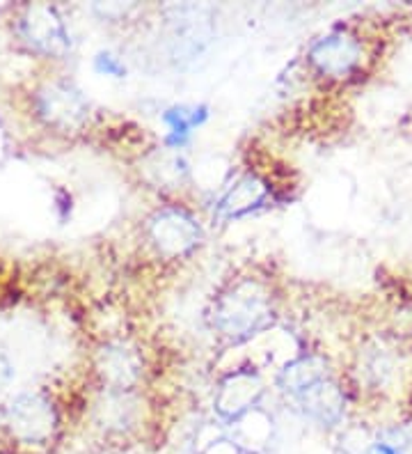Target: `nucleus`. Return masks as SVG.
Listing matches in <instances>:
<instances>
[{
	"label": "nucleus",
	"mask_w": 412,
	"mask_h": 454,
	"mask_svg": "<svg viewBox=\"0 0 412 454\" xmlns=\"http://www.w3.org/2000/svg\"><path fill=\"white\" fill-rule=\"evenodd\" d=\"M268 296L257 283H241L215 305V326L234 340H245L270 324Z\"/></svg>",
	"instance_id": "f257e3e1"
},
{
	"label": "nucleus",
	"mask_w": 412,
	"mask_h": 454,
	"mask_svg": "<svg viewBox=\"0 0 412 454\" xmlns=\"http://www.w3.org/2000/svg\"><path fill=\"white\" fill-rule=\"evenodd\" d=\"M5 425L17 443L39 448L53 441L58 432V413L44 395L26 393L7 404Z\"/></svg>",
	"instance_id": "f03ea898"
},
{
	"label": "nucleus",
	"mask_w": 412,
	"mask_h": 454,
	"mask_svg": "<svg viewBox=\"0 0 412 454\" xmlns=\"http://www.w3.org/2000/svg\"><path fill=\"white\" fill-rule=\"evenodd\" d=\"M19 35L26 44L46 56H65L72 37L58 10L51 5H30L19 21Z\"/></svg>",
	"instance_id": "7ed1b4c3"
},
{
	"label": "nucleus",
	"mask_w": 412,
	"mask_h": 454,
	"mask_svg": "<svg viewBox=\"0 0 412 454\" xmlns=\"http://www.w3.org/2000/svg\"><path fill=\"white\" fill-rule=\"evenodd\" d=\"M39 117L51 127L62 131H72L88 120V101L82 99L74 85L69 83H49L39 90L35 97Z\"/></svg>",
	"instance_id": "20e7f679"
},
{
	"label": "nucleus",
	"mask_w": 412,
	"mask_h": 454,
	"mask_svg": "<svg viewBox=\"0 0 412 454\" xmlns=\"http://www.w3.org/2000/svg\"><path fill=\"white\" fill-rule=\"evenodd\" d=\"M309 60L323 76L344 78L362 60V44L344 30L330 33L309 49Z\"/></svg>",
	"instance_id": "39448f33"
},
{
	"label": "nucleus",
	"mask_w": 412,
	"mask_h": 454,
	"mask_svg": "<svg viewBox=\"0 0 412 454\" xmlns=\"http://www.w3.org/2000/svg\"><path fill=\"white\" fill-rule=\"evenodd\" d=\"M149 234L156 248L165 255H183L199 244L202 230L198 221L182 209H165L156 214L149 225Z\"/></svg>",
	"instance_id": "423d86ee"
},
{
	"label": "nucleus",
	"mask_w": 412,
	"mask_h": 454,
	"mask_svg": "<svg viewBox=\"0 0 412 454\" xmlns=\"http://www.w3.org/2000/svg\"><path fill=\"white\" fill-rule=\"evenodd\" d=\"M259 395H261V381L250 372H238L222 383L215 406L225 418H238L257 402Z\"/></svg>",
	"instance_id": "0eeeda50"
},
{
	"label": "nucleus",
	"mask_w": 412,
	"mask_h": 454,
	"mask_svg": "<svg viewBox=\"0 0 412 454\" xmlns=\"http://www.w3.org/2000/svg\"><path fill=\"white\" fill-rule=\"evenodd\" d=\"M298 402H300L305 416L323 427H335L344 416V395L328 381H321L319 386L300 395Z\"/></svg>",
	"instance_id": "6e6552de"
},
{
	"label": "nucleus",
	"mask_w": 412,
	"mask_h": 454,
	"mask_svg": "<svg viewBox=\"0 0 412 454\" xmlns=\"http://www.w3.org/2000/svg\"><path fill=\"white\" fill-rule=\"evenodd\" d=\"M266 184L257 179L254 175H245L238 179L218 205V216L220 218H238L245 216L247 211L257 209L266 198Z\"/></svg>",
	"instance_id": "1a4fd4ad"
},
{
	"label": "nucleus",
	"mask_w": 412,
	"mask_h": 454,
	"mask_svg": "<svg viewBox=\"0 0 412 454\" xmlns=\"http://www.w3.org/2000/svg\"><path fill=\"white\" fill-rule=\"evenodd\" d=\"M209 117V108L206 106H175L170 111L163 113V122L167 127V136H165V145L172 150H179L190 140L195 129L202 127Z\"/></svg>",
	"instance_id": "9d476101"
},
{
	"label": "nucleus",
	"mask_w": 412,
	"mask_h": 454,
	"mask_svg": "<svg viewBox=\"0 0 412 454\" xmlns=\"http://www.w3.org/2000/svg\"><path fill=\"white\" fill-rule=\"evenodd\" d=\"M325 381V365L319 358H300L286 365L280 374V386L293 397H300L314 386Z\"/></svg>",
	"instance_id": "9b49d317"
},
{
	"label": "nucleus",
	"mask_w": 412,
	"mask_h": 454,
	"mask_svg": "<svg viewBox=\"0 0 412 454\" xmlns=\"http://www.w3.org/2000/svg\"><path fill=\"white\" fill-rule=\"evenodd\" d=\"M137 422L136 404L128 395H113L99 406V425L110 434H128Z\"/></svg>",
	"instance_id": "f8f14e48"
},
{
	"label": "nucleus",
	"mask_w": 412,
	"mask_h": 454,
	"mask_svg": "<svg viewBox=\"0 0 412 454\" xmlns=\"http://www.w3.org/2000/svg\"><path fill=\"white\" fill-rule=\"evenodd\" d=\"M104 367L105 377L110 381L120 383V386H127L137 377L136 356H133V351L124 349V347H108L104 351Z\"/></svg>",
	"instance_id": "ddd939ff"
},
{
	"label": "nucleus",
	"mask_w": 412,
	"mask_h": 454,
	"mask_svg": "<svg viewBox=\"0 0 412 454\" xmlns=\"http://www.w3.org/2000/svg\"><path fill=\"white\" fill-rule=\"evenodd\" d=\"M94 69L113 78L127 76V67H124V62L117 56H113V53H108V51H104V53H99V56L94 58Z\"/></svg>",
	"instance_id": "4468645a"
},
{
	"label": "nucleus",
	"mask_w": 412,
	"mask_h": 454,
	"mask_svg": "<svg viewBox=\"0 0 412 454\" xmlns=\"http://www.w3.org/2000/svg\"><path fill=\"white\" fill-rule=\"evenodd\" d=\"M12 377H14V367H12V363L5 358V356L0 354V390L10 386Z\"/></svg>",
	"instance_id": "2eb2a0df"
},
{
	"label": "nucleus",
	"mask_w": 412,
	"mask_h": 454,
	"mask_svg": "<svg viewBox=\"0 0 412 454\" xmlns=\"http://www.w3.org/2000/svg\"><path fill=\"white\" fill-rule=\"evenodd\" d=\"M369 454H403V452L390 443H374L371 445V450H369Z\"/></svg>",
	"instance_id": "dca6fc26"
}]
</instances>
